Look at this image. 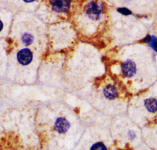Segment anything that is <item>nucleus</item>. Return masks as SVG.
<instances>
[{
	"label": "nucleus",
	"mask_w": 157,
	"mask_h": 150,
	"mask_svg": "<svg viewBox=\"0 0 157 150\" xmlns=\"http://www.w3.org/2000/svg\"><path fill=\"white\" fill-rule=\"evenodd\" d=\"M33 36L30 33H25L23 34L22 37V41L23 44L28 45L33 42Z\"/></svg>",
	"instance_id": "nucleus-8"
},
{
	"label": "nucleus",
	"mask_w": 157,
	"mask_h": 150,
	"mask_svg": "<svg viewBox=\"0 0 157 150\" xmlns=\"http://www.w3.org/2000/svg\"><path fill=\"white\" fill-rule=\"evenodd\" d=\"M122 72L127 78H131L136 73V66L132 60H128L124 61L121 66Z\"/></svg>",
	"instance_id": "nucleus-2"
},
{
	"label": "nucleus",
	"mask_w": 157,
	"mask_h": 150,
	"mask_svg": "<svg viewBox=\"0 0 157 150\" xmlns=\"http://www.w3.org/2000/svg\"><path fill=\"white\" fill-rule=\"evenodd\" d=\"M52 8L57 12H65L68 11L70 7V1H50Z\"/></svg>",
	"instance_id": "nucleus-4"
},
{
	"label": "nucleus",
	"mask_w": 157,
	"mask_h": 150,
	"mask_svg": "<svg viewBox=\"0 0 157 150\" xmlns=\"http://www.w3.org/2000/svg\"><path fill=\"white\" fill-rule=\"evenodd\" d=\"M55 127L56 131L60 133H65L69 129L70 123L66 118L60 117L56 120L55 123Z\"/></svg>",
	"instance_id": "nucleus-5"
},
{
	"label": "nucleus",
	"mask_w": 157,
	"mask_h": 150,
	"mask_svg": "<svg viewBox=\"0 0 157 150\" xmlns=\"http://www.w3.org/2000/svg\"><path fill=\"white\" fill-rule=\"evenodd\" d=\"M85 11L87 16L92 20H98L104 13V7L98 1H90L86 4Z\"/></svg>",
	"instance_id": "nucleus-1"
},
{
	"label": "nucleus",
	"mask_w": 157,
	"mask_h": 150,
	"mask_svg": "<svg viewBox=\"0 0 157 150\" xmlns=\"http://www.w3.org/2000/svg\"><path fill=\"white\" fill-rule=\"evenodd\" d=\"M128 136L130 137V139H134L135 137H136V134L134 132H133V131H130L129 132V133H128Z\"/></svg>",
	"instance_id": "nucleus-12"
},
{
	"label": "nucleus",
	"mask_w": 157,
	"mask_h": 150,
	"mask_svg": "<svg viewBox=\"0 0 157 150\" xmlns=\"http://www.w3.org/2000/svg\"><path fill=\"white\" fill-rule=\"evenodd\" d=\"M148 44L154 51L157 52V39L154 36H151V41Z\"/></svg>",
	"instance_id": "nucleus-10"
},
{
	"label": "nucleus",
	"mask_w": 157,
	"mask_h": 150,
	"mask_svg": "<svg viewBox=\"0 0 157 150\" xmlns=\"http://www.w3.org/2000/svg\"><path fill=\"white\" fill-rule=\"evenodd\" d=\"M103 94L107 99L113 100L118 96V90L115 85L109 84L104 88Z\"/></svg>",
	"instance_id": "nucleus-6"
},
{
	"label": "nucleus",
	"mask_w": 157,
	"mask_h": 150,
	"mask_svg": "<svg viewBox=\"0 0 157 150\" xmlns=\"http://www.w3.org/2000/svg\"><path fill=\"white\" fill-rule=\"evenodd\" d=\"M3 23L1 20H0V32H1V31L3 29Z\"/></svg>",
	"instance_id": "nucleus-13"
},
{
	"label": "nucleus",
	"mask_w": 157,
	"mask_h": 150,
	"mask_svg": "<svg viewBox=\"0 0 157 150\" xmlns=\"http://www.w3.org/2000/svg\"><path fill=\"white\" fill-rule=\"evenodd\" d=\"M90 150H107L106 146L102 142H97L92 145Z\"/></svg>",
	"instance_id": "nucleus-9"
},
{
	"label": "nucleus",
	"mask_w": 157,
	"mask_h": 150,
	"mask_svg": "<svg viewBox=\"0 0 157 150\" xmlns=\"http://www.w3.org/2000/svg\"><path fill=\"white\" fill-rule=\"evenodd\" d=\"M17 58L19 63L23 66H26L32 61L33 53L30 49H23L18 52Z\"/></svg>",
	"instance_id": "nucleus-3"
},
{
	"label": "nucleus",
	"mask_w": 157,
	"mask_h": 150,
	"mask_svg": "<svg viewBox=\"0 0 157 150\" xmlns=\"http://www.w3.org/2000/svg\"><path fill=\"white\" fill-rule=\"evenodd\" d=\"M117 11L124 15H129L132 14V12L128 9L126 8V7H121V8H119L117 9Z\"/></svg>",
	"instance_id": "nucleus-11"
},
{
	"label": "nucleus",
	"mask_w": 157,
	"mask_h": 150,
	"mask_svg": "<svg viewBox=\"0 0 157 150\" xmlns=\"http://www.w3.org/2000/svg\"><path fill=\"white\" fill-rule=\"evenodd\" d=\"M144 105L148 112L155 113L157 111V100L155 98H148L146 99Z\"/></svg>",
	"instance_id": "nucleus-7"
}]
</instances>
